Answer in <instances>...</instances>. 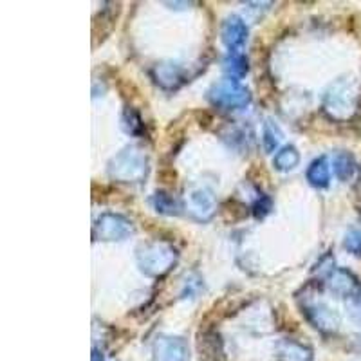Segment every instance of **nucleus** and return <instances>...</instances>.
I'll return each instance as SVG.
<instances>
[{"mask_svg": "<svg viewBox=\"0 0 361 361\" xmlns=\"http://www.w3.org/2000/svg\"><path fill=\"white\" fill-rule=\"evenodd\" d=\"M177 250L172 244H166L163 240H152V243L141 244L135 250V260L137 266L147 276H163L177 264Z\"/></svg>", "mask_w": 361, "mask_h": 361, "instance_id": "obj_1", "label": "nucleus"}, {"mask_svg": "<svg viewBox=\"0 0 361 361\" xmlns=\"http://www.w3.org/2000/svg\"><path fill=\"white\" fill-rule=\"evenodd\" d=\"M109 176L119 183H141L148 173L147 154L140 147L130 145L109 161Z\"/></svg>", "mask_w": 361, "mask_h": 361, "instance_id": "obj_2", "label": "nucleus"}, {"mask_svg": "<svg viewBox=\"0 0 361 361\" xmlns=\"http://www.w3.org/2000/svg\"><path fill=\"white\" fill-rule=\"evenodd\" d=\"M208 99L215 107H221L224 111H237L250 105L251 92L238 80L224 78L209 87Z\"/></svg>", "mask_w": 361, "mask_h": 361, "instance_id": "obj_3", "label": "nucleus"}, {"mask_svg": "<svg viewBox=\"0 0 361 361\" xmlns=\"http://www.w3.org/2000/svg\"><path fill=\"white\" fill-rule=\"evenodd\" d=\"M324 109L333 119H347L356 109V94L353 83L347 80H338L329 87L324 98Z\"/></svg>", "mask_w": 361, "mask_h": 361, "instance_id": "obj_4", "label": "nucleus"}, {"mask_svg": "<svg viewBox=\"0 0 361 361\" xmlns=\"http://www.w3.org/2000/svg\"><path fill=\"white\" fill-rule=\"evenodd\" d=\"M132 233H134L132 221H128L125 215L112 214V212L99 215L94 222V228H92V237L96 240H103V243L125 240Z\"/></svg>", "mask_w": 361, "mask_h": 361, "instance_id": "obj_5", "label": "nucleus"}, {"mask_svg": "<svg viewBox=\"0 0 361 361\" xmlns=\"http://www.w3.org/2000/svg\"><path fill=\"white\" fill-rule=\"evenodd\" d=\"M186 214L197 222H208L217 214V202L214 193L206 188H192L185 195Z\"/></svg>", "mask_w": 361, "mask_h": 361, "instance_id": "obj_6", "label": "nucleus"}, {"mask_svg": "<svg viewBox=\"0 0 361 361\" xmlns=\"http://www.w3.org/2000/svg\"><path fill=\"white\" fill-rule=\"evenodd\" d=\"M152 361H188V343L180 336H157L152 345Z\"/></svg>", "mask_w": 361, "mask_h": 361, "instance_id": "obj_7", "label": "nucleus"}, {"mask_svg": "<svg viewBox=\"0 0 361 361\" xmlns=\"http://www.w3.org/2000/svg\"><path fill=\"white\" fill-rule=\"evenodd\" d=\"M304 312L312 327L322 333H336L340 327V314L322 302H305Z\"/></svg>", "mask_w": 361, "mask_h": 361, "instance_id": "obj_8", "label": "nucleus"}, {"mask_svg": "<svg viewBox=\"0 0 361 361\" xmlns=\"http://www.w3.org/2000/svg\"><path fill=\"white\" fill-rule=\"evenodd\" d=\"M221 38L224 45L230 49V53H240L247 40V25L237 15L226 18L221 27Z\"/></svg>", "mask_w": 361, "mask_h": 361, "instance_id": "obj_9", "label": "nucleus"}, {"mask_svg": "<svg viewBox=\"0 0 361 361\" xmlns=\"http://www.w3.org/2000/svg\"><path fill=\"white\" fill-rule=\"evenodd\" d=\"M154 82L164 90H176L185 83V71L179 63L161 62L156 63L150 71Z\"/></svg>", "mask_w": 361, "mask_h": 361, "instance_id": "obj_10", "label": "nucleus"}, {"mask_svg": "<svg viewBox=\"0 0 361 361\" xmlns=\"http://www.w3.org/2000/svg\"><path fill=\"white\" fill-rule=\"evenodd\" d=\"M327 288L341 298H353L360 291V283L350 271L333 269L327 273Z\"/></svg>", "mask_w": 361, "mask_h": 361, "instance_id": "obj_11", "label": "nucleus"}, {"mask_svg": "<svg viewBox=\"0 0 361 361\" xmlns=\"http://www.w3.org/2000/svg\"><path fill=\"white\" fill-rule=\"evenodd\" d=\"M276 354L282 361H312V350L295 340H282L276 345Z\"/></svg>", "mask_w": 361, "mask_h": 361, "instance_id": "obj_12", "label": "nucleus"}, {"mask_svg": "<svg viewBox=\"0 0 361 361\" xmlns=\"http://www.w3.org/2000/svg\"><path fill=\"white\" fill-rule=\"evenodd\" d=\"M199 354H201V361H221L224 357V350H222V343L219 334L215 333H204L199 336Z\"/></svg>", "mask_w": 361, "mask_h": 361, "instance_id": "obj_13", "label": "nucleus"}, {"mask_svg": "<svg viewBox=\"0 0 361 361\" xmlns=\"http://www.w3.org/2000/svg\"><path fill=\"white\" fill-rule=\"evenodd\" d=\"M305 176H307L309 185L314 186V188H327L329 180H331V169H329L327 157L322 156L312 161Z\"/></svg>", "mask_w": 361, "mask_h": 361, "instance_id": "obj_14", "label": "nucleus"}, {"mask_svg": "<svg viewBox=\"0 0 361 361\" xmlns=\"http://www.w3.org/2000/svg\"><path fill=\"white\" fill-rule=\"evenodd\" d=\"M300 164V154L293 145L280 148L279 152L273 157V166H275L279 172H291Z\"/></svg>", "mask_w": 361, "mask_h": 361, "instance_id": "obj_15", "label": "nucleus"}, {"mask_svg": "<svg viewBox=\"0 0 361 361\" xmlns=\"http://www.w3.org/2000/svg\"><path fill=\"white\" fill-rule=\"evenodd\" d=\"M224 67V73L228 74V78H243L246 76L247 71H250V63H247V58L243 53H230L224 58L222 62Z\"/></svg>", "mask_w": 361, "mask_h": 361, "instance_id": "obj_16", "label": "nucleus"}, {"mask_svg": "<svg viewBox=\"0 0 361 361\" xmlns=\"http://www.w3.org/2000/svg\"><path fill=\"white\" fill-rule=\"evenodd\" d=\"M334 172H336L338 179H341L343 183L353 179L357 172L356 161H354L353 154L349 152H340L334 157Z\"/></svg>", "mask_w": 361, "mask_h": 361, "instance_id": "obj_17", "label": "nucleus"}, {"mask_svg": "<svg viewBox=\"0 0 361 361\" xmlns=\"http://www.w3.org/2000/svg\"><path fill=\"white\" fill-rule=\"evenodd\" d=\"M152 206L161 215H179V202L166 192H156L152 195Z\"/></svg>", "mask_w": 361, "mask_h": 361, "instance_id": "obj_18", "label": "nucleus"}, {"mask_svg": "<svg viewBox=\"0 0 361 361\" xmlns=\"http://www.w3.org/2000/svg\"><path fill=\"white\" fill-rule=\"evenodd\" d=\"M121 127L127 134L132 135H140L141 132L145 130V125H143V119L141 116L135 112L134 107H127L123 111V116H121Z\"/></svg>", "mask_w": 361, "mask_h": 361, "instance_id": "obj_19", "label": "nucleus"}, {"mask_svg": "<svg viewBox=\"0 0 361 361\" xmlns=\"http://www.w3.org/2000/svg\"><path fill=\"white\" fill-rule=\"evenodd\" d=\"M280 141H282V130L279 128V125L273 121H266L262 130V143L266 152H275Z\"/></svg>", "mask_w": 361, "mask_h": 361, "instance_id": "obj_20", "label": "nucleus"}, {"mask_svg": "<svg viewBox=\"0 0 361 361\" xmlns=\"http://www.w3.org/2000/svg\"><path fill=\"white\" fill-rule=\"evenodd\" d=\"M343 246H345V250L349 251V253L356 255V257H361V231L353 230L345 235Z\"/></svg>", "mask_w": 361, "mask_h": 361, "instance_id": "obj_21", "label": "nucleus"}, {"mask_svg": "<svg viewBox=\"0 0 361 361\" xmlns=\"http://www.w3.org/2000/svg\"><path fill=\"white\" fill-rule=\"evenodd\" d=\"M273 208V202L267 195H260V199H257V202L253 204V215L257 219H264Z\"/></svg>", "mask_w": 361, "mask_h": 361, "instance_id": "obj_22", "label": "nucleus"}, {"mask_svg": "<svg viewBox=\"0 0 361 361\" xmlns=\"http://www.w3.org/2000/svg\"><path fill=\"white\" fill-rule=\"evenodd\" d=\"M92 361H105V356H103V353L99 349H92Z\"/></svg>", "mask_w": 361, "mask_h": 361, "instance_id": "obj_23", "label": "nucleus"}, {"mask_svg": "<svg viewBox=\"0 0 361 361\" xmlns=\"http://www.w3.org/2000/svg\"><path fill=\"white\" fill-rule=\"evenodd\" d=\"M357 345H360V349H361V336H357Z\"/></svg>", "mask_w": 361, "mask_h": 361, "instance_id": "obj_24", "label": "nucleus"}]
</instances>
